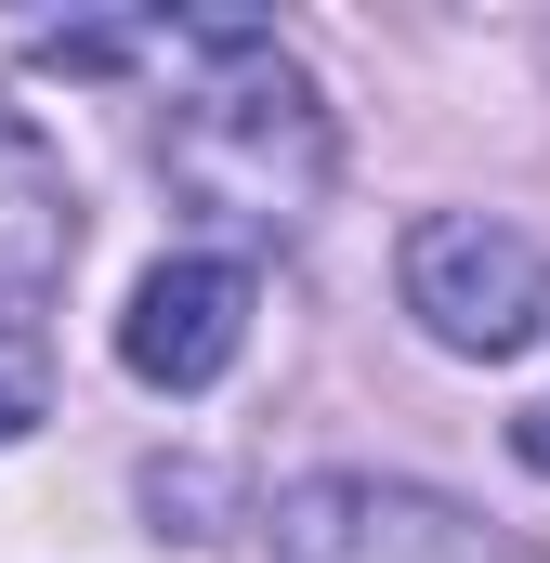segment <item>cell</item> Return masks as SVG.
Masks as SVG:
<instances>
[{
  "instance_id": "cell-5",
  "label": "cell",
  "mask_w": 550,
  "mask_h": 563,
  "mask_svg": "<svg viewBox=\"0 0 550 563\" xmlns=\"http://www.w3.org/2000/svg\"><path fill=\"white\" fill-rule=\"evenodd\" d=\"M66 263H79V184L26 119H0V328L40 314L66 288Z\"/></svg>"
},
{
  "instance_id": "cell-8",
  "label": "cell",
  "mask_w": 550,
  "mask_h": 563,
  "mask_svg": "<svg viewBox=\"0 0 550 563\" xmlns=\"http://www.w3.org/2000/svg\"><path fill=\"white\" fill-rule=\"evenodd\" d=\"M512 459H525V472H550V394L525 407V420H512Z\"/></svg>"
},
{
  "instance_id": "cell-7",
  "label": "cell",
  "mask_w": 550,
  "mask_h": 563,
  "mask_svg": "<svg viewBox=\"0 0 550 563\" xmlns=\"http://www.w3.org/2000/svg\"><path fill=\"white\" fill-rule=\"evenodd\" d=\"M132 53H144V26H40V66H79V79H106Z\"/></svg>"
},
{
  "instance_id": "cell-6",
  "label": "cell",
  "mask_w": 550,
  "mask_h": 563,
  "mask_svg": "<svg viewBox=\"0 0 550 563\" xmlns=\"http://www.w3.org/2000/svg\"><path fill=\"white\" fill-rule=\"evenodd\" d=\"M40 407H53L40 341H26V328H0V445H13V432H40Z\"/></svg>"
},
{
  "instance_id": "cell-4",
  "label": "cell",
  "mask_w": 550,
  "mask_h": 563,
  "mask_svg": "<svg viewBox=\"0 0 550 563\" xmlns=\"http://www.w3.org/2000/svg\"><path fill=\"white\" fill-rule=\"evenodd\" d=\"M237 341H250V263H223V250L157 263L132 288V314H119V367L144 394H210L237 367Z\"/></svg>"
},
{
  "instance_id": "cell-3",
  "label": "cell",
  "mask_w": 550,
  "mask_h": 563,
  "mask_svg": "<svg viewBox=\"0 0 550 563\" xmlns=\"http://www.w3.org/2000/svg\"><path fill=\"white\" fill-rule=\"evenodd\" d=\"M275 538H288L301 563H512L459 498L381 485V472H328V485H301V498L275 511Z\"/></svg>"
},
{
  "instance_id": "cell-2",
  "label": "cell",
  "mask_w": 550,
  "mask_h": 563,
  "mask_svg": "<svg viewBox=\"0 0 550 563\" xmlns=\"http://www.w3.org/2000/svg\"><path fill=\"white\" fill-rule=\"evenodd\" d=\"M394 288H407V314L446 341V354H525L550 341V250L525 223H498V210H419L407 250H394Z\"/></svg>"
},
{
  "instance_id": "cell-1",
  "label": "cell",
  "mask_w": 550,
  "mask_h": 563,
  "mask_svg": "<svg viewBox=\"0 0 550 563\" xmlns=\"http://www.w3.org/2000/svg\"><path fill=\"white\" fill-rule=\"evenodd\" d=\"M157 170H170L184 210L250 223V236H288V223H315V197H328V170H341V132H328L301 53H275V26L210 13V26H197V79L170 92Z\"/></svg>"
}]
</instances>
